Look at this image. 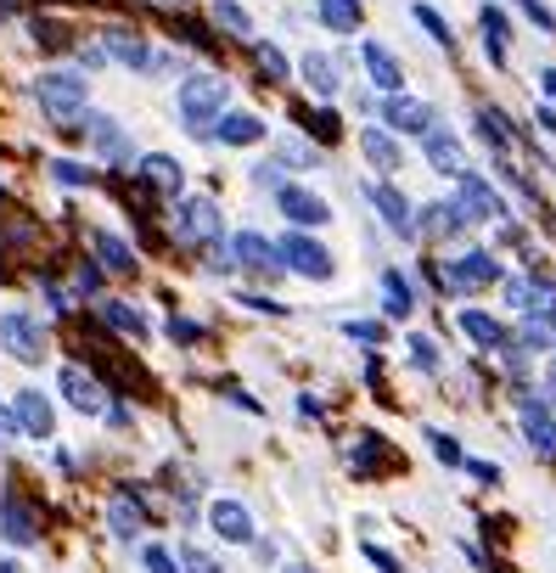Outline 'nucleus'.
Returning a JSON list of instances; mask_svg holds the SVG:
<instances>
[{
	"label": "nucleus",
	"instance_id": "1",
	"mask_svg": "<svg viewBox=\"0 0 556 573\" xmlns=\"http://www.w3.org/2000/svg\"><path fill=\"white\" fill-rule=\"evenodd\" d=\"M219 108H225V79H219V74H191V79L180 85V119L198 129V135L214 129Z\"/></svg>",
	"mask_w": 556,
	"mask_h": 573
},
{
	"label": "nucleus",
	"instance_id": "2",
	"mask_svg": "<svg viewBox=\"0 0 556 573\" xmlns=\"http://www.w3.org/2000/svg\"><path fill=\"white\" fill-rule=\"evenodd\" d=\"M40 108L62 124V129H74V119H85V79L79 74H40Z\"/></svg>",
	"mask_w": 556,
	"mask_h": 573
},
{
	"label": "nucleus",
	"instance_id": "3",
	"mask_svg": "<svg viewBox=\"0 0 556 573\" xmlns=\"http://www.w3.org/2000/svg\"><path fill=\"white\" fill-rule=\"evenodd\" d=\"M517 411H522V433H529L534 456L556 461V416L545 411V399L540 394H517Z\"/></svg>",
	"mask_w": 556,
	"mask_h": 573
},
{
	"label": "nucleus",
	"instance_id": "4",
	"mask_svg": "<svg viewBox=\"0 0 556 573\" xmlns=\"http://www.w3.org/2000/svg\"><path fill=\"white\" fill-rule=\"evenodd\" d=\"M175 231H180V242H219V209L208 197H186L175 214Z\"/></svg>",
	"mask_w": 556,
	"mask_h": 573
},
{
	"label": "nucleus",
	"instance_id": "5",
	"mask_svg": "<svg viewBox=\"0 0 556 573\" xmlns=\"http://www.w3.org/2000/svg\"><path fill=\"white\" fill-rule=\"evenodd\" d=\"M281 264L299 270V276H309V282H326V276H332V253H326L320 242H309V236H299V231L281 242Z\"/></svg>",
	"mask_w": 556,
	"mask_h": 573
},
{
	"label": "nucleus",
	"instance_id": "6",
	"mask_svg": "<svg viewBox=\"0 0 556 573\" xmlns=\"http://www.w3.org/2000/svg\"><path fill=\"white\" fill-rule=\"evenodd\" d=\"M62 394H68V404L74 411H85V416H102L108 411V388L90 377V371H79V365H62Z\"/></svg>",
	"mask_w": 556,
	"mask_h": 573
},
{
	"label": "nucleus",
	"instance_id": "7",
	"mask_svg": "<svg viewBox=\"0 0 556 573\" xmlns=\"http://www.w3.org/2000/svg\"><path fill=\"white\" fill-rule=\"evenodd\" d=\"M0 344H7L23 365H35V360L46 354V332H40L35 321H28V315H17V310H12L7 321H0Z\"/></svg>",
	"mask_w": 556,
	"mask_h": 573
},
{
	"label": "nucleus",
	"instance_id": "8",
	"mask_svg": "<svg viewBox=\"0 0 556 573\" xmlns=\"http://www.w3.org/2000/svg\"><path fill=\"white\" fill-rule=\"evenodd\" d=\"M501 276V264L495 259H489L483 248H472V253H462V259H450V287H462V292H478V287H489V282H495Z\"/></svg>",
	"mask_w": 556,
	"mask_h": 573
},
{
	"label": "nucleus",
	"instance_id": "9",
	"mask_svg": "<svg viewBox=\"0 0 556 573\" xmlns=\"http://www.w3.org/2000/svg\"><path fill=\"white\" fill-rule=\"evenodd\" d=\"M455 209H462L467 220H501V214H506V209H501V197L489 191V186H483V175H472V169L462 175V191H455Z\"/></svg>",
	"mask_w": 556,
	"mask_h": 573
},
{
	"label": "nucleus",
	"instance_id": "10",
	"mask_svg": "<svg viewBox=\"0 0 556 573\" xmlns=\"http://www.w3.org/2000/svg\"><path fill=\"white\" fill-rule=\"evenodd\" d=\"M276 202H281V214L292 225H326L332 220V209H326L315 191H304V186H276Z\"/></svg>",
	"mask_w": 556,
	"mask_h": 573
},
{
	"label": "nucleus",
	"instance_id": "11",
	"mask_svg": "<svg viewBox=\"0 0 556 573\" xmlns=\"http://www.w3.org/2000/svg\"><path fill=\"white\" fill-rule=\"evenodd\" d=\"M12 416H17V427H23L28 438H51V427H56L51 399H46L40 388H23V394H17V404H12Z\"/></svg>",
	"mask_w": 556,
	"mask_h": 573
},
{
	"label": "nucleus",
	"instance_id": "12",
	"mask_svg": "<svg viewBox=\"0 0 556 573\" xmlns=\"http://www.w3.org/2000/svg\"><path fill=\"white\" fill-rule=\"evenodd\" d=\"M208 523H214L219 539H231V546H248V539H253V518H248L242 500H214L208 506Z\"/></svg>",
	"mask_w": 556,
	"mask_h": 573
},
{
	"label": "nucleus",
	"instance_id": "13",
	"mask_svg": "<svg viewBox=\"0 0 556 573\" xmlns=\"http://www.w3.org/2000/svg\"><path fill=\"white\" fill-rule=\"evenodd\" d=\"M231 253H237L248 270H258V276H276V270H281V248H276V242H265L258 231H242L237 242H231Z\"/></svg>",
	"mask_w": 556,
	"mask_h": 573
},
{
	"label": "nucleus",
	"instance_id": "14",
	"mask_svg": "<svg viewBox=\"0 0 556 573\" xmlns=\"http://www.w3.org/2000/svg\"><path fill=\"white\" fill-rule=\"evenodd\" d=\"M359 57H366V74H371V85H377V90H388V96H400L405 74H400V62H394V51H388V46H377V40H366V46H359Z\"/></svg>",
	"mask_w": 556,
	"mask_h": 573
},
{
	"label": "nucleus",
	"instance_id": "15",
	"mask_svg": "<svg viewBox=\"0 0 556 573\" xmlns=\"http://www.w3.org/2000/svg\"><path fill=\"white\" fill-rule=\"evenodd\" d=\"M382 124H394L400 135H428V129H433V113L421 108V101H410V96H388Z\"/></svg>",
	"mask_w": 556,
	"mask_h": 573
},
{
	"label": "nucleus",
	"instance_id": "16",
	"mask_svg": "<svg viewBox=\"0 0 556 573\" xmlns=\"http://www.w3.org/2000/svg\"><path fill=\"white\" fill-rule=\"evenodd\" d=\"M511 344L517 349H556V303H545V310H534V315H522Z\"/></svg>",
	"mask_w": 556,
	"mask_h": 573
},
{
	"label": "nucleus",
	"instance_id": "17",
	"mask_svg": "<svg viewBox=\"0 0 556 573\" xmlns=\"http://www.w3.org/2000/svg\"><path fill=\"white\" fill-rule=\"evenodd\" d=\"M0 528H7V539H12V546H35V539H40L35 512H28V506H23L17 495H7V500H0Z\"/></svg>",
	"mask_w": 556,
	"mask_h": 573
},
{
	"label": "nucleus",
	"instance_id": "18",
	"mask_svg": "<svg viewBox=\"0 0 556 573\" xmlns=\"http://www.w3.org/2000/svg\"><path fill=\"white\" fill-rule=\"evenodd\" d=\"M428 163L439 169V175H455V180H462L467 175V158H462V147H455V135L450 129H428Z\"/></svg>",
	"mask_w": 556,
	"mask_h": 573
},
{
	"label": "nucleus",
	"instance_id": "19",
	"mask_svg": "<svg viewBox=\"0 0 556 573\" xmlns=\"http://www.w3.org/2000/svg\"><path fill=\"white\" fill-rule=\"evenodd\" d=\"M108 523H113V534H118V539H136V534L147 528V512H141V500L129 495V489H118V495L108 500Z\"/></svg>",
	"mask_w": 556,
	"mask_h": 573
},
{
	"label": "nucleus",
	"instance_id": "20",
	"mask_svg": "<svg viewBox=\"0 0 556 573\" xmlns=\"http://www.w3.org/2000/svg\"><path fill=\"white\" fill-rule=\"evenodd\" d=\"M102 57H118V62H129V67H152L147 40H141V34H129V28H108V34H102Z\"/></svg>",
	"mask_w": 556,
	"mask_h": 573
},
{
	"label": "nucleus",
	"instance_id": "21",
	"mask_svg": "<svg viewBox=\"0 0 556 573\" xmlns=\"http://www.w3.org/2000/svg\"><path fill=\"white\" fill-rule=\"evenodd\" d=\"M371 202H377V214L394 225L400 236H416V220H410V202L394 191V186H371Z\"/></svg>",
	"mask_w": 556,
	"mask_h": 573
},
{
	"label": "nucleus",
	"instance_id": "22",
	"mask_svg": "<svg viewBox=\"0 0 556 573\" xmlns=\"http://www.w3.org/2000/svg\"><path fill=\"white\" fill-rule=\"evenodd\" d=\"M214 135H219L225 147H253V141H265V124H258L253 113H225L214 124Z\"/></svg>",
	"mask_w": 556,
	"mask_h": 573
},
{
	"label": "nucleus",
	"instance_id": "23",
	"mask_svg": "<svg viewBox=\"0 0 556 573\" xmlns=\"http://www.w3.org/2000/svg\"><path fill=\"white\" fill-rule=\"evenodd\" d=\"M141 180H147L152 191H169V197H175V191L186 186V175H180V163H175V158H163V152H152V158L141 163Z\"/></svg>",
	"mask_w": 556,
	"mask_h": 573
},
{
	"label": "nucleus",
	"instance_id": "24",
	"mask_svg": "<svg viewBox=\"0 0 556 573\" xmlns=\"http://www.w3.org/2000/svg\"><path fill=\"white\" fill-rule=\"evenodd\" d=\"M79 129H90V141L102 147L113 163H118V158H129V141L118 135V124H113V119H102V113H85V124H79Z\"/></svg>",
	"mask_w": 556,
	"mask_h": 573
},
{
	"label": "nucleus",
	"instance_id": "25",
	"mask_svg": "<svg viewBox=\"0 0 556 573\" xmlns=\"http://www.w3.org/2000/svg\"><path fill=\"white\" fill-rule=\"evenodd\" d=\"M359 147H366L371 169H382V175H394V169H400V147H394V135H388V129H366V135H359Z\"/></svg>",
	"mask_w": 556,
	"mask_h": 573
},
{
	"label": "nucleus",
	"instance_id": "26",
	"mask_svg": "<svg viewBox=\"0 0 556 573\" xmlns=\"http://www.w3.org/2000/svg\"><path fill=\"white\" fill-rule=\"evenodd\" d=\"M506 303H511V310H522V315H534V310H545V303H551V287H545V282L511 276V282H506Z\"/></svg>",
	"mask_w": 556,
	"mask_h": 573
},
{
	"label": "nucleus",
	"instance_id": "27",
	"mask_svg": "<svg viewBox=\"0 0 556 573\" xmlns=\"http://www.w3.org/2000/svg\"><path fill=\"white\" fill-rule=\"evenodd\" d=\"M462 332L472 337L478 349H501V344H506L501 321H495V315H483V310H462Z\"/></svg>",
	"mask_w": 556,
	"mask_h": 573
},
{
	"label": "nucleus",
	"instance_id": "28",
	"mask_svg": "<svg viewBox=\"0 0 556 573\" xmlns=\"http://www.w3.org/2000/svg\"><path fill=\"white\" fill-rule=\"evenodd\" d=\"M462 225H467V214L455 209V202H428V209H421V236H450Z\"/></svg>",
	"mask_w": 556,
	"mask_h": 573
},
{
	"label": "nucleus",
	"instance_id": "29",
	"mask_svg": "<svg viewBox=\"0 0 556 573\" xmlns=\"http://www.w3.org/2000/svg\"><path fill=\"white\" fill-rule=\"evenodd\" d=\"M304 79H309L315 96H338V62L326 57V51H309L304 57Z\"/></svg>",
	"mask_w": 556,
	"mask_h": 573
},
{
	"label": "nucleus",
	"instance_id": "30",
	"mask_svg": "<svg viewBox=\"0 0 556 573\" xmlns=\"http://www.w3.org/2000/svg\"><path fill=\"white\" fill-rule=\"evenodd\" d=\"M96 259H102L113 276H129V270H136V253H129V242H118V236H108V231H96Z\"/></svg>",
	"mask_w": 556,
	"mask_h": 573
},
{
	"label": "nucleus",
	"instance_id": "31",
	"mask_svg": "<svg viewBox=\"0 0 556 573\" xmlns=\"http://www.w3.org/2000/svg\"><path fill=\"white\" fill-rule=\"evenodd\" d=\"M320 23L332 34H354L359 28V0H320Z\"/></svg>",
	"mask_w": 556,
	"mask_h": 573
},
{
	"label": "nucleus",
	"instance_id": "32",
	"mask_svg": "<svg viewBox=\"0 0 556 573\" xmlns=\"http://www.w3.org/2000/svg\"><path fill=\"white\" fill-rule=\"evenodd\" d=\"M371 466H388V472H394V466H400V456L388 450L382 438H371V433H366V445L354 450V472H371Z\"/></svg>",
	"mask_w": 556,
	"mask_h": 573
},
{
	"label": "nucleus",
	"instance_id": "33",
	"mask_svg": "<svg viewBox=\"0 0 556 573\" xmlns=\"http://www.w3.org/2000/svg\"><path fill=\"white\" fill-rule=\"evenodd\" d=\"M382 298H388V315H394V321L410 315V287H405L400 270H382Z\"/></svg>",
	"mask_w": 556,
	"mask_h": 573
},
{
	"label": "nucleus",
	"instance_id": "34",
	"mask_svg": "<svg viewBox=\"0 0 556 573\" xmlns=\"http://www.w3.org/2000/svg\"><path fill=\"white\" fill-rule=\"evenodd\" d=\"M214 23H219L225 34H237V40H248V34H253V17L237 7V0H219V7H214Z\"/></svg>",
	"mask_w": 556,
	"mask_h": 573
},
{
	"label": "nucleus",
	"instance_id": "35",
	"mask_svg": "<svg viewBox=\"0 0 556 573\" xmlns=\"http://www.w3.org/2000/svg\"><path fill=\"white\" fill-rule=\"evenodd\" d=\"M102 321L118 326V332H129V337H147V321L129 310V303H113V298H108V303H102Z\"/></svg>",
	"mask_w": 556,
	"mask_h": 573
},
{
	"label": "nucleus",
	"instance_id": "36",
	"mask_svg": "<svg viewBox=\"0 0 556 573\" xmlns=\"http://www.w3.org/2000/svg\"><path fill=\"white\" fill-rule=\"evenodd\" d=\"M478 124H483V141H489V147H501V152L511 147V124H506V113H501V108H483V113H478Z\"/></svg>",
	"mask_w": 556,
	"mask_h": 573
},
{
	"label": "nucleus",
	"instance_id": "37",
	"mask_svg": "<svg viewBox=\"0 0 556 573\" xmlns=\"http://www.w3.org/2000/svg\"><path fill=\"white\" fill-rule=\"evenodd\" d=\"M299 119H304V129L315 135V141H338V135H343L338 113H309V108H299Z\"/></svg>",
	"mask_w": 556,
	"mask_h": 573
},
{
	"label": "nucleus",
	"instance_id": "38",
	"mask_svg": "<svg viewBox=\"0 0 556 573\" xmlns=\"http://www.w3.org/2000/svg\"><path fill=\"white\" fill-rule=\"evenodd\" d=\"M483 34H489V62H506V17L501 12H483Z\"/></svg>",
	"mask_w": 556,
	"mask_h": 573
},
{
	"label": "nucleus",
	"instance_id": "39",
	"mask_svg": "<svg viewBox=\"0 0 556 573\" xmlns=\"http://www.w3.org/2000/svg\"><path fill=\"white\" fill-rule=\"evenodd\" d=\"M416 23H421V28H428V34H433V40H439V46H455V34H450V23H444V17H439L433 7H421V0H416Z\"/></svg>",
	"mask_w": 556,
	"mask_h": 573
},
{
	"label": "nucleus",
	"instance_id": "40",
	"mask_svg": "<svg viewBox=\"0 0 556 573\" xmlns=\"http://www.w3.org/2000/svg\"><path fill=\"white\" fill-rule=\"evenodd\" d=\"M428 445H433V456H439L444 466H462V461H467L462 450H455V438H450V433H439V427H428Z\"/></svg>",
	"mask_w": 556,
	"mask_h": 573
},
{
	"label": "nucleus",
	"instance_id": "41",
	"mask_svg": "<svg viewBox=\"0 0 556 573\" xmlns=\"http://www.w3.org/2000/svg\"><path fill=\"white\" fill-rule=\"evenodd\" d=\"M410 365L416 371H439V349L428 344V337H410Z\"/></svg>",
	"mask_w": 556,
	"mask_h": 573
},
{
	"label": "nucleus",
	"instance_id": "42",
	"mask_svg": "<svg viewBox=\"0 0 556 573\" xmlns=\"http://www.w3.org/2000/svg\"><path fill=\"white\" fill-rule=\"evenodd\" d=\"M253 57H258V67H265L270 79H287V57L276 46H253Z\"/></svg>",
	"mask_w": 556,
	"mask_h": 573
},
{
	"label": "nucleus",
	"instance_id": "43",
	"mask_svg": "<svg viewBox=\"0 0 556 573\" xmlns=\"http://www.w3.org/2000/svg\"><path fill=\"white\" fill-rule=\"evenodd\" d=\"M366 562H371L377 573H400V557H394V551H382L377 539H366Z\"/></svg>",
	"mask_w": 556,
	"mask_h": 573
},
{
	"label": "nucleus",
	"instance_id": "44",
	"mask_svg": "<svg viewBox=\"0 0 556 573\" xmlns=\"http://www.w3.org/2000/svg\"><path fill=\"white\" fill-rule=\"evenodd\" d=\"M180 568H186V573H219V562H214L208 551H198V546H186V557H180Z\"/></svg>",
	"mask_w": 556,
	"mask_h": 573
},
{
	"label": "nucleus",
	"instance_id": "45",
	"mask_svg": "<svg viewBox=\"0 0 556 573\" xmlns=\"http://www.w3.org/2000/svg\"><path fill=\"white\" fill-rule=\"evenodd\" d=\"M343 332H349V337H359V344H382V321H349Z\"/></svg>",
	"mask_w": 556,
	"mask_h": 573
},
{
	"label": "nucleus",
	"instance_id": "46",
	"mask_svg": "<svg viewBox=\"0 0 556 573\" xmlns=\"http://www.w3.org/2000/svg\"><path fill=\"white\" fill-rule=\"evenodd\" d=\"M51 169H56V180H62V186H85V180H90V169H79V163H68V158L51 163Z\"/></svg>",
	"mask_w": 556,
	"mask_h": 573
},
{
	"label": "nucleus",
	"instance_id": "47",
	"mask_svg": "<svg viewBox=\"0 0 556 573\" xmlns=\"http://www.w3.org/2000/svg\"><path fill=\"white\" fill-rule=\"evenodd\" d=\"M147 573H180V568H175V557L163 546H147Z\"/></svg>",
	"mask_w": 556,
	"mask_h": 573
},
{
	"label": "nucleus",
	"instance_id": "48",
	"mask_svg": "<svg viewBox=\"0 0 556 573\" xmlns=\"http://www.w3.org/2000/svg\"><path fill=\"white\" fill-rule=\"evenodd\" d=\"M40 46L62 51V46H68V28H62V23H46V17H40Z\"/></svg>",
	"mask_w": 556,
	"mask_h": 573
},
{
	"label": "nucleus",
	"instance_id": "49",
	"mask_svg": "<svg viewBox=\"0 0 556 573\" xmlns=\"http://www.w3.org/2000/svg\"><path fill=\"white\" fill-rule=\"evenodd\" d=\"M462 466L472 472L478 484H501V466H489V461H462Z\"/></svg>",
	"mask_w": 556,
	"mask_h": 573
},
{
	"label": "nucleus",
	"instance_id": "50",
	"mask_svg": "<svg viewBox=\"0 0 556 573\" xmlns=\"http://www.w3.org/2000/svg\"><path fill=\"white\" fill-rule=\"evenodd\" d=\"M169 332L180 337V344H198V337H203V326H198V321H169Z\"/></svg>",
	"mask_w": 556,
	"mask_h": 573
},
{
	"label": "nucleus",
	"instance_id": "51",
	"mask_svg": "<svg viewBox=\"0 0 556 573\" xmlns=\"http://www.w3.org/2000/svg\"><path fill=\"white\" fill-rule=\"evenodd\" d=\"M79 287L96 292V287H102V270H96V264H79Z\"/></svg>",
	"mask_w": 556,
	"mask_h": 573
},
{
	"label": "nucleus",
	"instance_id": "52",
	"mask_svg": "<svg viewBox=\"0 0 556 573\" xmlns=\"http://www.w3.org/2000/svg\"><path fill=\"white\" fill-rule=\"evenodd\" d=\"M12 433H17V416H12V411H0V445H7Z\"/></svg>",
	"mask_w": 556,
	"mask_h": 573
},
{
	"label": "nucleus",
	"instance_id": "53",
	"mask_svg": "<svg viewBox=\"0 0 556 573\" xmlns=\"http://www.w3.org/2000/svg\"><path fill=\"white\" fill-rule=\"evenodd\" d=\"M540 79H545V96H556V67H545V74H540Z\"/></svg>",
	"mask_w": 556,
	"mask_h": 573
},
{
	"label": "nucleus",
	"instance_id": "54",
	"mask_svg": "<svg viewBox=\"0 0 556 573\" xmlns=\"http://www.w3.org/2000/svg\"><path fill=\"white\" fill-rule=\"evenodd\" d=\"M540 124H545V129H556V108H540Z\"/></svg>",
	"mask_w": 556,
	"mask_h": 573
},
{
	"label": "nucleus",
	"instance_id": "55",
	"mask_svg": "<svg viewBox=\"0 0 556 573\" xmlns=\"http://www.w3.org/2000/svg\"><path fill=\"white\" fill-rule=\"evenodd\" d=\"M281 573H315V568H304V562H287Z\"/></svg>",
	"mask_w": 556,
	"mask_h": 573
},
{
	"label": "nucleus",
	"instance_id": "56",
	"mask_svg": "<svg viewBox=\"0 0 556 573\" xmlns=\"http://www.w3.org/2000/svg\"><path fill=\"white\" fill-rule=\"evenodd\" d=\"M545 383H551V388H556V360H551V365H545Z\"/></svg>",
	"mask_w": 556,
	"mask_h": 573
},
{
	"label": "nucleus",
	"instance_id": "57",
	"mask_svg": "<svg viewBox=\"0 0 556 573\" xmlns=\"http://www.w3.org/2000/svg\"><path fill=\"white\" fill-rule=\"evenodd\" d=\"M0 573H17V562H0Z\"/></svg>",
	"mask_w": 556,
	"mask_h": 573
}]
</instances>
